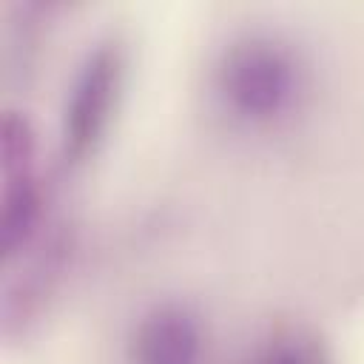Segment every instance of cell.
<instances>
[{
    "mask_svg": "<svg viewBox=\"0 0 364 364\" xmlns=\"http://www.w3.org/2000/svg\"><path fill=\"white\" fill-rule=\"evenodd\" d=\"M313 74L304 51L284 34L253 28L230 37L210 65L216 111L239 131H276L310 100Z\"/></svg>",
    "mask_w": 364,
    "mask_h": 364,
    "instance_id": "obj_1",
    "label": "cell"
},
{
    "mask_svg": "<svg viewBox=\"0 0 364 364\" xmlns=\"http://www.w3.org/2000/svg\"><path fill=\"white\" fill-rule=\"evenodd\" d=\"M128 54L119 37L97 40L77 63L60 117V156L65 168L85 165L102 145L125 88Z\"/></svg>",
    "mask_w": 364,
    "mask_h": 364,
    "instance_id": "obj_2",
    "label": "cell"
},
{
    "mask_svg": "<svg viewBox=\"0 0 364 364\" xmlns=\"http://www.w3.org/2000/svg\"><path fill=\"white\" fill-rule=\"evenodd\" d=\"M0 256L9 264L46 230L37 134L23 111H6L0 122Z\"/></svg>",
    "mask_w": 364,
    "mask_h": 364,
    "instance_id": "obj_3",
    "label": "cell"
},
{
    "mask_svg": "<svg viewBox=\"0 0 364 364\" xmlns=\"http://www.w3.org/2000/svg\"><path fill=\"white\" fill-rule=\"evenodd\" d=\"M71 256L74 239L65 225H48V230H43L37 242L17 256L20 270L9 273L0 301V324L6 338H17L34 321H40L71 267Z\"/></svg>",
    "mask_w": 364,
    "mask_h": 364,
    "instance_id": "obj_4",
    "label": "cell"
},
{
    "mask_svg": "<svg viewBox=\"0 0 364 364\" xmlns=\"http://www.w3.org/2000/svg\"><path fill=\"white\" fill-rule=\"evenodd\" d=\"M208 324L202 313L179 299L154 301L128 333V364H208Z\"/></svg>",
    "mask_w": 364,
    "mask_h": 364,
    "instance_id": "obj_5",
    "label": "cell"
},
{
    "mask_svg": "<svg viewBox=\"0 0 364 364\" xmlns=\"http://www.w3.org/2000/svg\"><path fill=\"white\" fill-rule=\"evenodd\" d=\"M247 364H333V355L313 330L282 327L253 347Z\"/></svg>",
    "mask_w": 364,
    "mask_h": 364,
    "instance_id": "obj_6",
    "label": "cell"
}]
</instances>
